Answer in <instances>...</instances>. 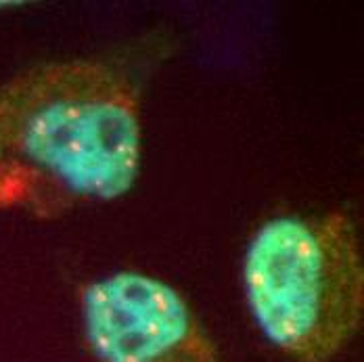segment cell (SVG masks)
Returning <instances> with one entry per match:
<instances>
[{
  "instance_id": "cell-1",
  "label": "cell",
  "mask_w": 364,
  "mask_h": 362,
  "mask_svg": "<svg viewBox=\"0 0 364 362\" xmlns=\"http://www.w3.org/2000/svg\"><path fill=\"white\" fill-rule=\"evenodd\" d=\"M141 164V88L117 63L40 61L0 84V212L57 220L117 201Z\"/></svg>"
},
{
  "instance_id": "cell-2",
  "label": "cell",
  "mask_w": 364,
  "mask_h": 362,
  "mask_svg": "<svg viewBox=\"0 0 364 362\" xmlns=\"http://www.w3.org/2000/svg\"><path fill=\"white\" fill-rule=\"evenodd\" d=\"M247 312L293 362H331L364 319L363 245L343 210L264 220L241 262Z\"/></svg>"
},
{
  "instance_id": "cell-3",
  "label": "cell",
  "mask_w": 364,
  "mask_h": 362,
  "mask_svg": "<svg viewBox=\"0 0 364 362\" xmlns=\"http://www.w3.org/2000/svg\"><path fill=\"white\" fill-rule=\"evenodd\" d=\"M80 329L92 362H220L218 348L174 285L115 270L77 291Z\"/></svg>"
},
{
  "instance_id": "cell-4",
  "label": "cell",
  "mask_w": 364,
  "mask_h": 362,
  "mask_svg": "<svg viewBox=\"0 0 364 362\" xmlns=\"http://www.w3.org/2000/svg\"><path fill=\"white\" fill-rule=\"evenodd\" d=\"M26 2H15V0H0V11H9V9H19Z\"/></svg>"
}]
</instances>
